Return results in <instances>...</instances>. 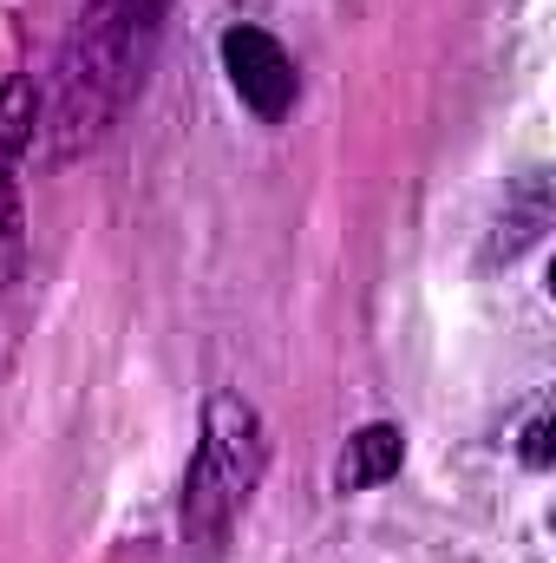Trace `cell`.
Wrapping results in <instances>:
<instances>
[{
    "label": "cell",
    "instance_id": "cell-1",
    "mask_svg": "<svg viewBox=\"0 0 556 563\" xmlns=\"http://www.w3.org/2000/svg\"><path fill=\"white\" fill-rule=\"evenodd\" d=\"M164 26V0H86L73 33L59 40L53 86L40 92V139L53 164H73L112 139L125 106L138 99L151 46Z\"/></svg>",
    "mask_w": 556,
    "mask_h": 563
},
{
    "label": "cell",
    "instance_id": "cell-3",
    "mask_svg": "<svg viewBox=\"0 0 556 563\" xmlns=\"http://www.w3.org/2000/svg\"><path fill=\"white\" fill-rule=\"evenodd\" d=\"M40 139V86L33 79H7L0 86V288L20 282L26 263V197H20V170L26 151Z\"/></svg>",
    "mask_w": 556,
    "mask_h": 563
},
{
    "label": "cell",
    "instance_id": "cell-5",
    "mask_svg": "<svg viewBox=\"0 0 556 563\" xmlns=\"http://www.w3.org/2000/svg\"><path fill=\"white\" fill-rule=\"evenodd\" d=\"M400 465H407V432L374 420L360 432H347V445L334 459V492H374V485L400 478Z\"/></svg>",
    "mask_w": 556,
    "mask_h": 563
},
{
    "label": "cell",
    "instance_id": "cell-4",
    "mask_svg": "<svg viewBox=\"0 0 556 563\" xmlns=\"http://www.w3.org/2000/svg\"><path fill=\"white\" fill-rule=\"evenodd\" d=\"M216 53H223L230 92L243 99L249 119L281 125V119L294 112V99H301V73H294V59H288V46H281L276 33H263V26H230Z\"/></svg>",
    "mask_w": 556,
    "mask_h": 563
},
{
    "label": "cell",
    "instance_id": "cell-2",
    "mask_svg": "<svg viewBox=\"0 0 556 563\" xmlns=\"http://www.w3.org/2000/svg\"><path fill=\"white\" fill-rule=\"evenodd\" d=\"M269 472V426L256 413V400H243L236 387H216L203 400L197 445L184 465V492H177V538L190 563H223L256 485Z\"/></svg>",
    "mask_w": 556,
    "mask_h": 563
},
{
    "label": "cell",
    "instance_id": "cell-6",
    "mask_svg": "<svg viewBox=\"0 0 556 563\" xmlns=\"http://www.w3.org/2000/svg\"><path fill=\"white\" fill-rule=\"evenodd\" d=\"M524 459H531V465H551V413L531 420V432H524Z\"/></svg>",
    "mask_w": 556,
    "mask_h": 563
}]
</instances>
